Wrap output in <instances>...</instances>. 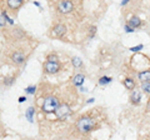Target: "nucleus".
I'll use <instances>...</instances> for the list:
<instances>
[{
    "mask_svg": "<svg viewBox=\"0 0 150 140\" xmlns=\"http://www.w3.org/2000/svg\"><path fill=\"white\" fill-rule=\"evenodd\" d=\"M60 68H61V65H60L59 61H58V63H50V61H46V63L44 64V71H45L46 74H50V75L59 73Z\"/></svg>",
    "mask_w": 150,
    "mask_h": 140,
    "instance_id": "39448f33",
    "label": "nucleus"
},
{
    "mask_svg": "<svg viewBox=\"0 0 150 140\" xmlns=\"http://www.w3.org/2000/svg\"><path fill=\"white\" fill-rule=\"evenodd\" d=\"M124 85L128 90H134L135 89V80L131 79V78H127V79L124 80Z\"/></svg>",
    "mask_w": 150,
    "mask_h": 140,
    "instance_id": "ddd939ff",
    "label": "nucleus"
},
{
    "mask_svg": "<svg viewBox=\"0 0 150 140\" xmlns=\"http://www.w3.org/2000/svg\"><path fill=\"white\" fill-rule=\"evenodd\" d=\"M70 114H71V109L68 104H60L55 110V117L58 120H65Z\"/></svg>",
    "mask_w": 150,
    "mask_h": 140,
    "instance_id": "7ed1b4c3",
    "label": "nucleus"
},
{
    "mask_svg": "<svg viewBox=\"0 0 150 140\" xmlns=\"http://www.w3.org/2000/svg\"><path fill=\"white\" fill-rule=\"evenodd\" d=\"M95 100V99H93V98H91V99H89V100H88V104H90V103H93V101Z\"/></svg>",
    "mask_w": 150,
    "mask_h": 140,
    "instance_id": "a878e982",
    "label": "nucleus"
},
{
    "mask_svg": "<svg viewBox=\"0 0 150 140\" xmlns=\"http://www.w3.org/2000/svg\"><path fill=\"white\" fill-rule=\"evenodd\" d=\"M125 30H127V33H133V31H134V29H131L130 28V26H125Z\"/></svg>",
    "mask_w": 150,
    "mask_h": 140,
    "instance_id": "b1692460",
    "label": "nucleus"
},
{
    "mask_svg": "<svg viewBox=\"0 0 150 140\" xmlns=\"http://www.w3.org/2000/svg\"><path fill=\"white\" fill-rule=\"evenodd\" d=\"M141 24H143V21L140 18H138V16H131V19L129 20V23H128V26H130L131 29H136V28H140Z\"/></svg>",
    "mask_w": 150,
    "mask_h": 140,
    "instance_id": "1a4fd4ad",
    "label": "nucleus"
},
{
    "mask_svg": "<svg viewBox=\"0 0 150 140\" xmlns=\"http://www.w3.org/2000/svg\"><path fill=\"white\" fill-rule=\"evenodd\" d=\"M35 91H36V86L35 85H31V86H28L25 89V93L26 94H35Z\"/></svg>",
    "mask_w": 150,
    "mask_h": 140,
    "instance_id": "6ab92c4d",
    "label": "nucleus"
},
{
    "mask_svg": "<svg viewBox=\"0 0 150 140\" xmlns=\"http://www.w3.org/2000/svg\"><path fill=\"white\" fill-rule=\"evenodd\" d=\"M74 10L73 1H59L58 3V11L61 14H69Z\"/></svg>",
    "mask_w": 150,
    "mask_h": 140,
    "instance_id": "20e7f679",
    "label": "nucleus"
},
{
    "mask_svg": "<svg viewBox=\"0 0 150 140\" xmlns=\"http://www.w3.org/2000/svg\"><path fill=\"white\" fill-rule=\"evenodd\" d=\"M11 60L14 61L16 65H21L24 61H25V55L21 52H14L11 54Z\"/></svg>",
    "mask_w": 150,
    "mask_h": 140,
    "instance_id": "0eeeda50",
    "label": "nucleus"
},
{
    "mask_svg": "<svg viewBox=\"0 0 150 140\" xmlns=\"http://www.w3.org/2000/svg\"><path fill=\"white\" fill-rule=\"evenodd\" d=\"M95 126H96V121H95V119L90 117H83L76 123V129L83 134H86V133L94 130Z\"/></svg>",
    "mask_w": 150,
    "mask_h": 140,
    "instance_id": "f257e3e1",
    "label": "nucleus"
},
{
    "mask_svg": "<svg viewBox=\"0 0 150 140\" xmlns=\"http://www.w3.org/2000/svg\"><path fill=\"white\" fill-rule=\"evenodd\" d=\"M84 81H85V76L83 74H76L73 78V84L75 86H81V85L84 84Z\"/></svg>",
    "mask_w": 150,
    "mask_h": 140,
    "instance_id": "9b49d317",
    "label": "nucleus"
},
{
    "mask_svg": "<svg viewBox=\"0 0 150 140\" xmlns=\"http://www.w3.org/2000/svg\"><path fill=\"white\" fill-rule=\"evenodd\" d=\"M95 33H96V26H90V35H89V38H94Z\"/></svg>",
    "mask_w": 150,
    "mask_h": 140,
    "instance_id": "412c9836",
    "label": "nucleus"
},
{
    "mask_svg": "<svg viewBox=\"0 0 150 140\" xmlns=\"http://www.w3.org/2000/svg\"><path fill=\"white\" fill-rule=\"evenodd\" d=\"M34 113H35V110H34V108H29L28 109V111H26V118H28V120L29 121H33V115H34Z\"/></svg>",
    "mask_w": 150,
    "mask_h": 140,
    "instance_id": "a211bd4d",
    "label": "nucleus"
},
{
    "mask_svg": "<svg viewBox=\"0 0 150 140\" xmlns=\"http://www.w3.org/2000/svg\"><path fill=\"white\" fill-rule=\"evenodd\" d=\"M59 100L55 96H49L45 99L43 104V111L46 113V114H50V113H55V110L59 107Z\"/></svg>",
    "mask_w": 150,
    "mask_h": 140,
    "instance_id": "f03ea898",
    "label": "nucleus"
},
{
    "mask_svg": "<svg viewBox=\"0 0 150 140\" xmlns=\"http://www.w3.org/2000/svg\"><path fill=\"white\" fill-rule=\"evenodd\" d=\"M141 100V94L139 90H133V93L130 95V103L134 105H139Z\"/></svg>",
    "mask_w": 150,
    "mask_h": 140,
    "instance_id": "6e6552de",
    "label": "nucleus"
},
{
    "mask_svg": "<svg viewBox=\"0 0 150 140\" xmlns=\"http://www.w3.org/2000/svg\"><path fill=\"white\" fill-rule=\"evenodd\" d=\"M15 81V78L14 76H8L4 79V85L5 86H10V85H13Z\"/></svg>",
    "mask_w": 150,
    "mask_h": 140,
    "instance_id": "f3484780",
    "label": "nucleus"
},
{
    "mask_svg": "<svg viewBox=\"0 0 150 140\" xmlns=\"http://www.w3.org/2000/svg\"><path fill=\"white\" fill-rule=\"evenodd\" d=\"M141 49H143V45H141V44H140V45H138L136 48H130L131 52H139V50H141Z\"/></svg>",
    "mask_w": 150,
    "mask_h": 140,
    "instance_id": "4be33fe9",
    "label": "nucleus"
},
{
    "mask_svg": "<svg viewBox=\"0 0 150 140\" xmlns=\"http://www.w3.org/2000/svg\"><path fill=\"white\" fill-rule=\"evenodd\" d=\"M6 4H8L9 9H11V10H14V11H15V10H18L20 6L24 4V1H23V0H8Z\"/></svg>",
    "mask_w": 150,
    "mask_h": 140,
    "instance_id": "9d476101",
    "label": "nucleus"
},
{
    "mask_svg": "<svg viewBox=\"0 0 150 140\" xmlns=\"http://www.w3.org/2000/svg\"><path fill=\"white\" fill-rule=\"evenodd\" d=\"M66 33V26L64 24H56L52 30V36L53 38H63Z\"/></svg>",
    "mask_w": 150,
    "mask_h": 140,
    "instance_id": "423d86ee",
    "label": "nucleus"
},
{
    "mask_svg": "<svg viewBox=\"0 0 150 140\" xmlns=\"http://www.w3.org/2000/svg\"><path fill=\"white\" fill-rule=\"evenodd\" d=\"M111 78H109V76H103V78H100V80H99V84L100 85H108V84H110L111 83Z\"/></svg>",
    "mask_w": 150,
    "mask_h": 140,
    "instance_id": "dca6fc26",
    "label": "nucleus"
},
{
    "mask_svg": "<svg viewBox=\"0 0 150 140\" xmlns=\"http://www.w3.org/2000/svg\"><path fill=\"white\" fill-rule=\"evenodd\" d=\"M149 89H150V85H149V81L148 83H143V85H141V90L144 91V93H146V94H149Z\"/></svg>",
    "mask_w": 150,
    "mask_h": 140,
    "instance_id": "aec40b11",
    "label": "nucleus"
},
{
    "mask_svg": "<svg viewBox=\"0 0 150 140\" xmlns=\"http://www.w3.org/2000/svg\"><path fill=\"white\" fill-rule=\"evenodd\" d=\"M25 100H26L25 96H20V98H19V103H24Z\"/></svg>",
    "mask_w": 150,
    "mask_h": 140,
    "instance_id": "393cba45",
    "label": "nucleus"
},
{
    "mask_svg": "<svg viewBox=\"0 0 150 140\" xmlns=\"http://www.w3.org/2000/svg\"><path fill=\"white\" fill-rule=\"evenodd\" d=\"M46 60L48 61H50V63H58V55L55 53H52V54H49V55L46 56Z\"/></svg>",
    "mask_w": 150,
    "mask_h": 140,
    "instance_id": "2eb2a0df",
    "label": "nucleus"
},
{
    "mask_svg": "<svg viewBox=\"0 0 150 140\" xmlns=\"http://www.w3.org/2000/svg\"><path fill=\"white\" fill-rule=\"evenodd\" d=\"M5 25H6V21L4 20V18L0 15V28H3V26H5Z\"/></svg>",
    "mask_w": 150,
    "mask_h": 140,
    "instance_id": "5701e85b",
    "label": "nucleus"
},
{
    "mask_svg": "<svg viewBox=\"0 0 150 140\" xmlns=\"http://www.w3.org/2000/svg\"><path fill=\"white\" fill-rule=\"evenodd\" d=\"M138 76H139V80H140L141 83H148V81L150 80V73H149V70L140 71Z\"/></svg>",
    "mask_w": 150,
    "mask_h": 140,
    "instance_id": "f8f14e48",
    "label": "nucleus"
},
{
    "mask_svg": "<svg viewBox=\"0 0 150 140\" xmlns=\"http://www.w3.org/2000/svg\"><path fill=\"white\" fill-rule=\"evenodd\" d=\"M71 63H73V65L75 68H81L83 66V60H81L80 58H78V56H74L73 59H71Z\"/></svg>",
    "mask_w": 150,
    "mask_h": 140,
    "instance_id": "4468645a",
    "label": "nucleus"
}]
</instances>
